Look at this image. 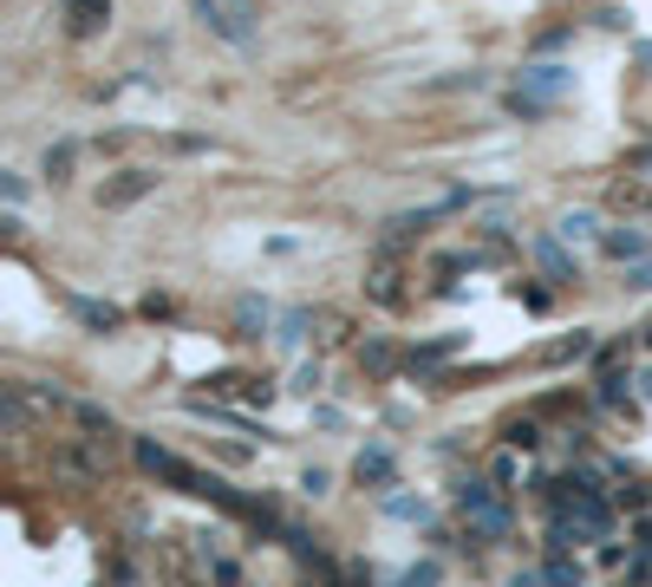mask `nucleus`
<instances>
[{"instance_id": "0eeeda50", "label": "nucleus", "mask_w": 652, "mask_h": 587, "mask_svg": "<svg viewBox=\"0 0 652 587\" xmlns=\"http://www.w3.org/2000/svg\"><path fill=\"white\" fill-rule=\"evenodd\" d=\"M607 255L640 261V255H647V235H640V229H614V235H607Z\"/></svg>"}, {"instance_id": "1a4fd4ad", "label": "nucleus", "mask_w": 652, "mask_h": 587, "mask_svg": "<svg viewBox=\"0 0 652 587\" xmlns=\"http://www.w3.org/2000/svg\"><path fill=\"white\" fill-rule=\"evenodd\" d=\"M536 255H542V268H549V274H555V281H575V261H568V255H562V248H555V242H549V235H542V242H536Z\"/></svg>"}, {"instance_id": "f03ea898", "label": "nucleus", "mask_w": 652, "mask_h": 587, "mask_svg": "<svg viewBox=\"0 0 652 587\" xmlns=\"http://www.w3.org/2000/svg\"><path fill=\"white\" fill-rule=\"evenodd\" d=\"M457 503H464V516H470V529H477L483 542H503V536H509V510L490 497V484H464Z\"/></svg>"}, {"instance_id": "f257e3e1", "label": "nucleus", "mask_w": 652, "mask_h": 587, "mask_svg": "<svg viewBox=\"0 0 652 587\" xmlns=\"http://www.w3.org/2000/svg\"><path fill=\"white\" fill-rule=\"evenodd\" d=\"M202 26L229 46H255V0H196Z\"/></svg>"}, {"instance_id": "39448f33", "label": "nucleus", "mask_w": 652, "mask_h": 587, "mask_svg": "<svg viewBox=\"0 0 652 587\" xmlns=\"http://www.w3.org/2000/svg\"><path fill=\"white\" fill-rule=\"evenodd\" d=\"M104 20H111V0H65V26H72V39H91Z\"/></svg>"}, {"instance_id": "9d476101", "label": "nucleus", "mask_w": 652, "mask_h": 587, "mask_svg": "<svg viewBox=\"0 0 652 587\" xmlns=\"http://www.w3.org/2000/svg\"><path fill=\"white\" fill-rule=\"evenodd\" d=\"M359 484H392V457H385V451H366V457H359Z\"/></svg>"}, {"instance_id": "9b49d317", "label": "nucleus", "mask_w": 652, "mask_h": 587, "mask_svg": "<svg viewBox=\"0 0 652 587\" xmlns=\"http://www.w3.org/2000/svg\"><path fill=\"white\" fill-rule=\"evenodd\" d=\"M542 582H549V587H581V562H568V555H555Z\"/></svg>"}, {"instance_id": "f8f14e48", "label": "nucleus", "mask_w": 652, "mask_h": 587, "mask_svg": "<svg viewBox=\"0 0 652 587\" xmlns=\"http://www.w3.org/2000/svg\"><path fill=\"white\" fill-rule=\"evenodd\" d=\"M372 301H379V307H398V274H392V268L372 274Z\"/></svg>"}, {"instance_id": "20e7f679", "label": "nucleus", "mask_w": 652, "mask_h": 587, "mask_svg": "<svg viewBox=\"0 0 652 587\" xmlns=\"http://www.w3.org/2000/svg\"><path fill=\"white\" fill-rule=\"evenodd\" d=\"M150 183H157L150 170H118V183H104V189H98V203H104V209H124V203H137Z\"/></svg>"}, {"instance_id": "423d86ee", "label": "nucleus", "mask_w": 652, "mask_h": 587, "mask_svg": "<svg viewBox=\"0 0 652 587\" xmlns=\"http://www.w3.org/2000/svg\"><path fill=\"white\" fill-rule=\"evenodd\" d=\"M522 85H529L536 98H549V105H555V91H568V65H529V72H522Z\"/></svg>"}, {"instance_id": "4468645a", "label": "nucleus", "mask_w": 652, "mask_h": 587, "mask_svg": "<svg viewBox=\"0 0 652 587\" xmlns=\"http://www.w3.org/2000/svg\"><path fill=\"white\" fill-rule=\"evenodd\" d=\"M65 170H72V144H59V150L46 157V176H52V183H65Z\"/></svg>"}, {"instance_id": "7ed1b4c3", "label": "nucleus", "mask_w": 652, "mask_h": 587, "mask_svg": "<svg viewBox=\"0 0 652 587\" xmlns=\"http://www.w3.org/2000/svg\"><path fill=\"white\" fill-rule=\"evenodd\" d=\"M137 464L150 470V477H163V484H176V490H189V497H202V470H189L183 457H170V451H157V444H137Z\"/></svg>"}, {"instance_id": "6e6552de", "label": "nucleus", "mask_w": 652, "mask_h": 587, "mask_svg": "<svg viewBox=\"0 0 652 587\" xmlns=\"http://www.w3.org/2000/svg\"><path fill=\"white\" fill-rule=\"evenodd\" d=\"M72 314H78L85 327H98V333H111V327H118V307H104V301H72Z\"/></svg>"}, {"instance_id": "ddd939ff", "label": "nucleus", "mask_w": 652, "mask_h": 587, "mask_svg": "<svg viewBox=\"0 0 652 587\" xmlns=\"http://www.w3.org/2000/svg\"><path fill=\"white\" fill-rule=\"evenodd\" d=\"M562 235H568V242H588V235H594V216H588V209L562 216Z\"/></svg>"}]
</instances>
